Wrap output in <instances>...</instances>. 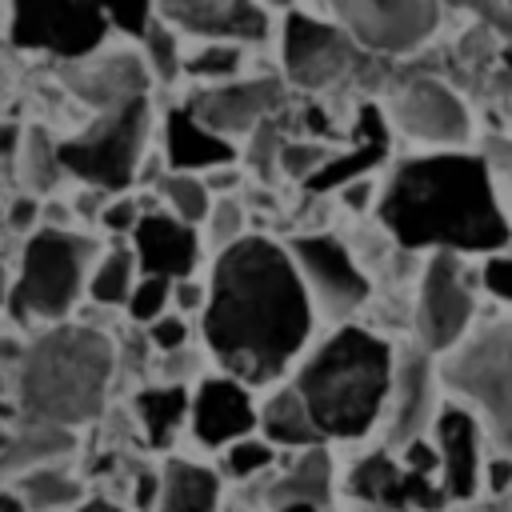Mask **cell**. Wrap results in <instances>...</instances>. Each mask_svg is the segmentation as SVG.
Listing matches in <instances>:
<instances>
[{"label":"cell","instance_id":"obj_55","mask_svg":"<svg viewBox=\"0 0 512 512\" xmlns=\"http://www.w3.org/2000/svg\"><path fill=\"white\" fill-rule=\"evenodd\" d=\"M8 300V280H4V268H0V304Z\"/></svg>","mask_w":512,"mask_h":512},{"label":"cell","instance_id":"obj_34","mask_svg":"<svg viewBox=\"0 0 512 512\" xmlns=\"http://www.w3.org/2000/svg\"><path fill=\"white\" fill-rule=\"evenodd\" d=\"M60 172L64 168H60V156H56V140L48 136V128L32 124L24 132V180L36 192H48V188H56Z\"/></svg>","mask_w":512,"mask_h":512},{"label":"cell","instance_id":"obj_16","mask_svg":"<svg viewBox=\"0 0 512 512\" xmlns=\"http://www.w3.org/2000/svg\"><path fill=\"white\" fill-rule=\"evenodd\" d=\"M156 16L176 32L232 44H260L272 28L260 0H156Z\"/></svg>","mask_w":512,"mask_h":512},{"label":"cell","instance_id":"obj_1","mask_svg":"<svg viewBox=\"0 0 512 512\" xmlns=\"http://www.w3.org/2000/svg\"><path fill=\"white\" fill-rule=\"evenodd\" d=\"M204 344L240 384H272L312 336V296L292 252L268 236L220 248L204 288Z\"/></svg>","mask_w":512,"mask_h":512},{"label":"cell","instance_id":"obj_40","mask_svg":"<svg viewBox=\"0 0 512 512\" xmlns=\"http://www.w3.org/2000/svg\"><path fill=\"white\" fill-rule=\"evenodd\" d=\"M448 8H460L468 16H476L488 32L512 40V0H444Z\"/></svg>","mask_w":512,"mask_h":512},{"label":"cell","instance_id":"obj_48","mask_svg":"<svg viewBox=\"0 0 512 512\" xmlns=\"http://www.w3.org/2000/svg\"><path fill=\"white\" fill-rule=\"evenodd\" d=\"M488 488H492L496 496L512 488V456H508V452H504V456H496V460L488 464Z\"/></svg>","mask_w":512,"mask_h":512},{"label":"cell","instance_id":"obj_22","mask_svg":"<svg viewBox=\"0 0 512 512\" xmlns=\"http://www.w3.org/2000/svg\"><path fill=\"white\" fill-rule=\"evenodd\" d=\"M236 144L204 128L188 108H172L164 116V164L168 172H208L216 164H232Z\"/></svg>","mask_w":512,"mask_h":512},{"label":"cell","instance_id":"obj_23","mask_svg":"<svg viewBox=\"0 0 512 512\" xmlns=\"http://www.w3.org/2000/svg\"><path fill=\"white\" fill-rule=\"evenodd\" d=\"M220 508V480L212 468L196 460L168 456L160 468V496L156 512H216Z\"/></svg>","mask_w":512,"mask_h":512},{"label":"cell","instance_id":"obj_2","mask_svg":"<svg viewBox=\"0 0 512 512\" xmlns=\"http://www.w3.org/2000/svg\"><path fill=\"white\" fill-rule=\"evenodd\" d=\"M384 232L408 252H500L512 240L492 168L464 148L400 160L376 200Z\"/></svg>","mask_w":512,"mask_h":512},{"label":"cell","instance_id":"obj_12","mask_svg":"<svg viewBox=\"0 0 512 512\" xmlns=\"http://www.w3.org/2000/svg\"><path fill=\"white\" fill-rule=\"evenodd\" d=\"M304 284H308V296L312 304H320L324 316L332 320H344L352 316L364 300H368V276L360 272L356 256L344 248V240H336L332 232H308V236H296L288 244Z\"/></svg>","mask_w":512,"mask_h":512},{"label":"cell","instance_id":"obj_3","mask_svg":"<svg viewBox=\"0 0 512 512\" xmlns=\"http://www.w3.org/2000/svg\"><path fill=\"white\" fill-rule=\"evenodd\" d=\"M396 356L384 336L360 324H340L300 368L292 388L300 392L320 440L364 436L388 404Z\"/></svg>","mask_w":512,"mask_h":512},{"label":"cell","instance_id":"obj_30","mask_svg":"<svg viewBox=\"0 0 512 512\" xmlns=\"http://www.w3.org/2000/svg\"><path fill=\"white\" fill-rule=\"evenodd\" d=\"M400 480H404V472L392 464L388 452H372V456H364V460L348 472V488H352L360 500H376V504H388V508H400V504H404Z\"/></svg>","mask_w":512,"mask_h":512},{"label":"cell","instance_id":"obj_35","mask_svg":"<svg viewBox=\"0 0 512 512\" xmlns=\"http://www.w3.org/2000/svg\"><path fill=\"white\" fill-rule=\"evenodd\" d=\"M168 300H172V280H168V276H152V272H144V276L132 284L124 308H128V316H132L136 324H152L156 316L168 312Z\"/></svg>","mask_w":512,"mask_h":512},{"label":"cell","instance_id":"obj_14","mask_svg":"<svg viewBox=\"0 0 512 512\" xmlns=\"http://www.w3.org/2000/svg\"><path fill=\"white\" fill-rule=\"evenodd\" d=\"M392 124L432 148H460L472 132V116L456 88H448L436 76H416L408 80L396 100H392Z\"/></svg>","mask_w":512,"mask_h":512},{"label":"cell","instance_id":"obj_7","mask_svg":"<svg viewBox=\"0 0 512 512\" xmlns=\"http://www.w3.org/2000/svg\"><path fill=\"white\" fill-rule=\"evenodd\" d=\"M148 128H152L148 96L100 108L88 128H80L68 140H56L60 168L100 192H124L140 172Z\"/></svg>","mask_w":512,"mask_h":512},{"label":"cell","instance_id":"obj_51","mask_svg":"<svg viewBox=\"0 0 512 512\" xmlns=\"http://www.w3.org/2000/svg\"><path fill=\"white\" fill-rule=\"evenodd\" d=\"M368 192H372V188H368L364 180H352V184H344V188H340V196H344L352 208H364V204H368Z\"/></svg>","mask_w":512,"mask_h":512},{"label":"cell","instance_id":"obj_29","mask_svg":"<svg viewBox=\"0 0 512 512\" xmlns=\"http://www.w3.org/2000/svg\"><path fill=\"white\" fill-rule=\"evenodd\" d=\"M132 284H136V256H132V248H112L108 256H100V264L88 272V296L96 300V304H104V308H120L124 300H128V292H132Z\"/></svg>","mask_w":512,"mask_h":512},{"label":"cell","instance_id":"obj_4","mask_svg":"<svg viewBox=\"0 0 512 512\" xmlns=\"http://www.w3.org/2000/svg\"><path fill=\"white\" fill-rule=\"evenodd\" d=\"M116 372L112 340L92 324H52L20 352L16 396L28 420L64 428L92 424L104 412Z\"/></svg>","mask_w":512,"mask_h":512},{"label":"cell","instance_id":"obj_45","mask_svg":"<svg viewBox=\"0 0 512 512\" xmlns=\"http://www.w3.org/2000/svg\"><path fill=\"white\" fill-rule=\"evenodd\" d=\"M172 300L180 312H200L204 308V284H196L192 276H180V280H172Z\"/></svg>","mask_w":512,"mask_h":512},{"label":"cell","instance_id":"obj_47","mask_svg":"<svg viewBox=\"0 0 512 512\" xmlns=\"http://www.w3.org/2000/svg\"><path fill=\"white\" fill-rule=\"evenodd\" d=\"M200 180H204V188H208V192H228V188H236L240 168H236V160H232V164H216V168H208Z\"/></svg>","mask_w":512,"mask_h":512},{"label":"cell","instance_id":"obj_32","mask_svg":"<svg viewBox=\"0 0 512 512\" xmlns=\"http://www.w3.org/2000/svg\"><path fill=\"white\" fill-rule=\"evenodd\" d=\"M156 188H160L168 212L188 220V224H200L208 216V208H212V192L204 188V180L196 172H164Z\"/></svg>","mask_w":512,"mask_h":512},{"label":"cell","instance_id":"obj_13","mask_svg":"<svg viewBox=\"0 0 512 512\" xmlns=\"http://www.w3.org/2000/svg\"><path fill=\"white\" fill-rule=\"evenodd\" d=\"M284 100H288V88L280 76H232V80L200 88L188 112L216 136L232 140V136H248L260 120L280 112Z\"/></svg>","mask_w":512,"mask_h":512},{"label":"cell","instance_id":"obj_39","mask_svg":"<svg viewBox=\"0 0 512 512\" xmlns=\"http://www.w3.org/2000/svg\"><path fill=\"white\" fill-rule=\"evenodd\" d=\"M328 152L332 148H324V144H316V140H296V144H280V156H276V164L292 176V180H308L324 160H328Z\"/></svg>","mask_w":512,"mask_h":512},{"label":"cell","instance_id":"obj_21","mask_svg":"<svg viewBox=\"0 0 512 512\" xmlns=\"http://www.w3.org/2000/svg\"><path fill=\"white\" fill-rule=\"evenodd\" d=\"M384 156H388V120L376 104H360L352 148L348 152H328V160L304 180V188L308 192H340L344 184L364 180Z\"/></svg>","mask_w":512,"mask_h":512},{"label":"cell","instance_id":"obj_49","mask_svg":"<svg viewBox=\"0 0 512 512\" xmlns=\"http://www.w3.org/2000/svg\"><path fill=\"white\" fill-rule=\"evenodd\" d=\"M8 220H12V228H32V220H36V200H32V196H20V200L8 208Z\"/></svg>","mask_w":512,"mask_h":512},{"label":"cell","instance_id":"obj_18","mask_svg":"<svg viewBox=\"0 0 512 512\" xmlns=\"http://www.w3.org/2000/svg\"><path fill=\"white\" fill-rule=\"evenodd\" d=\"M132 256L140 272L152 276H192L200 264V232L196 224L172 216V212H140L132 228Z\"/></svg>","mask_w":512,"mask_h":512},{"label":"cell","instance_id":"obj_25","mask_svg":"<svg viewBox=\"0 0 512 512\" xmlns=\"http://www.w3.org/2000/svg\"><path fill=\"white\" fill-rule=\"evenodd\" d=\"M256 428L264 432L268 444H284V448H312V444H324L300 392L288 384L280 392H272L264 400V408H256Z\"/></svg>","mask_w":512,"mask_h":512},{"label":"cell","instance_id":"obj_26","mask_svg":"<svg viewBox=\"0 0 512 512\" xmlns=\"http://www.w3.org/2000/svg\"><path fill=\"white\" fill-rule=\"evenodd\" d=\"M72 448H76L72 428L52 424V420H28L20 436L0 444V472H28V468L68 456Z\"/></svg>","mask_w":512,"mask_h":512},{"label":"cell","instance_id":"obj_50","mask_svg":"<svg viewBox=\"0 0 512 512\" xmlns=\"http://www.w3.org/2000/svg\"><path fill=\"white\" fill-rule=\"evenodd\" d=\"M156 496H160V476H152V472L136 476V508H148Z\"/></svg>","mask_w":512,"mask_h":512},{"label":"cell","instance_id":"obj_17","mask_svg":"<svg viewBox=\"0 0 512 512\" xmlns=\"http://www.w3.org/2000/svg\"><path fill=\"white\" fill-rule=\"evenodd\" d=\"M188 424L196 444L204 448H228L232 440L248 436L256 428V404L248 396V384L236 376H204L200 388L188 396Z\"/></svg>","mask_w":512,"mask_h":512},{"label":"cell","instance_id":"obj_24","mask_svg":"<svg viewBox=\"0 0 512 512\" xmlns=\"http://www.w3.org/2000/svg\"><path fill=\"white\" fill-rule=\"evenodd\" d=\"M268 508L280 504H312V508H328L332 500V456L324 444L300 448V456L292 460V468L264 492Z\"/></svg>","mask_w":512,"mask_h":512},{"label":"cell","instance_id":"obj_9","mask_svg":"<svg viewBox=\"0 0 512 512\" xmlns=\"http://www.w3.org/2000/svg\"><path fill=\"white\" fill-rule=\"evenodd\" d=\"M280 60H284V80L292 88L320 92L344 80L360 64V48L340 24L292 8L284 12L280 24Z\"/></svg>","mask_w":512,"mask_h":512},{"label":"cell","instance_id":"obj_10","mask_svg":"<svg viewBox=\"0 0 512 512\" xmlns=\"http://www.w3.org/2000/svg\"><path fill=\"white\" fill-rule=\"evenodd\" d=\"M336 24L360 52L404 56L416 52L440 24V0H328Z\"/></svg>","mask_w":512,"mask_h":512},{"label":"cell","instance_id":"obj_37","mask_svg":"<svg viewBox=\"0 0 512 512\" xmlns=\"http://www.w3.org/2000/svg\"><path fill=\"white\" fill-rule=\"evenodd\" d=\"M228 456H224V468H228V476H236V480H252L256 472H264L268 464H272V444L268 440H256L252 432L248 436H240V440H232L228 448H224Z\"/></svg>","mask_w":512,"mask_h":512},{"label":"cell","instance_id":"obj_19","mask_svg":"<svg viewBox=\"0 0 512 512\" xmlns=\"http://www.w3.org/2000/svg\"><path fill=\"white\" fill-rule=\"evenodd\" d=\"M436 364H432V352L424 348H412L400 356V364L392 368V424H388V444L404 448L408 440H416L428 424H432V412H436Z\"/></svg>","mask_w":512,"mask_h":512},{"label":"cell","instance_id":"obj_33","mask_svg":"<svg viewBox=\"0 0 512 512\" xmlns=\"http://www.w3.org/2000/svg\"><path fill=\"white\" fill-rule=\"evenodd\" d=\"M240 64H244V44H232V40H208L204 48H196V52L184 60V72L196 76V80L220 84V80L240 76Z\"/></svg>","mask_w":512,"mask_h":512},{"label":"cell","instance_id":"obj_46","mask_svg":"<svg viewBox=\"0 0 512 512\" xmlns=\"http://www.w3.org/2000/svg\"><path fill=\"white\" fill-rule=\"evenodd\" d=\"M404 464H408V472H424V476H428V472H432V464H436V452L416 436V440H408V444H404Z\"/></svg>","mask_w":512,"mask_h":512},{"label":"cell","instance_id":"obj_42","mask_svg":"<svg viewBox=\"0 0 512 512\" xmlns=\"http://www.w3.org/2000/svg\"><path fill=\"white\" fill-rule=\"evenodd\" d=\"M148 340H152L160 352H176V348H184V340H188V320H184L180 312H164V316H156V320L148 324Z\"/></svg>","mask_w":512,"mask_h":512},{"label":"cell","instance_id":"obj_28","mask_svg":"<svg viewBox=\"0 0 512 512\" xmlns=\"http://www.w3.org/2000/svg\"><path fill=\"white\" fill-rule=\"evenodd\" d=\"M16 496H20L24 508H32V512H56V508L80 504V480L56 472V468H48V464H40V468L20 472Z\"/></svg>","mask_w":512,"mask_h":512},{"label":"cell","instance_id":"obj_20","mask_svg":"<svg viewBox=\"0 0 512 512\" xmlns=\"http://www.w3.org/2000/svg\"><path fill=\"white\" fill-rule=\"evenodd\" d=\"M436 444L444 468V496L472 500L480 492V420L468 404H444L436 412Z\"/></svg>","mask_w":512,"mask_h":512},{"label":"cell","instance_id":"obj_43","mask_svg":"<svg viewBox=\"0 0 512 512\" xmlns=\"http://www.w3.org/2000/svg\"><path fill=\"white\" fill-rule=\"evenodd\" d=\"M480 280H484V288H488L496 300L512 304V256L488 252V260H484V268H480Z\"/></svg>","mask_w":512,"mask_h":512},{"label":"cell","instance_id":"obj_38","mask_svg":"<svg viewBox=\"0 0 512 512\" xmlns=\"http://www.w3.org/2000/svg\"><path fill=\"white\" fill-rule=\"evenodd\" d=\"M204 220H208V240H212L216 248H228L232 240L244 236V208H240L236 196H220V200L208 208Z\"/></svg>","mask_w":512,"mask_h":512},{"label":"cell","instance_id":"obj_41","mask_svg":"<svg viewBox=\"0 0 512 512\" xmlns=\"http://www.w3.org/2000/svg\"><path fill=\"white\" fill-rule=\"evenodd\" d=\"M248 136H252L248 160H252V168H256V172L268 180V176L280 168V164H276V156H280V128H276V124H272V116H268V120H260V124H256Z\"/></svg>","mask_w":512,"mask_h":512},{"label":"cell","instance_id":"obj_54","mask_svg":"<svg viewBox=\"0 0 512 512\" xmlns=\"http://www.w3.org/2000/svg\"><path fill=\"white\" fill-rule=\"evenodd\" d=\"M272 512H324V508H312V504H280Z\"/></svg>","mask_w":512,"mask_h":512},{"label":"cell","instance_id":"obj_8","mask_svg":"<svg viewBox=\"0 0 512 512\" xmlns=\"http://www.w3.org/2000/svg\"><path fill=\"white\" fill-rule=\"evenodd\" d=\"M8 36L16 48H28V52L84 60L100 52L108 36V20L88 0H12Z\"/></svg>","mask_w":512,"mask_h":512},{"label":"cell","instance_id":"obj_15","mask_svg":"<svg viewBox=\"0 0 512 512\" xmlns=\"http://www.w3.org/2000/svg\"><path fill=\"white\" fill-rule=\"evenodd\" d=\"M60 80L92 112L112 108V104H128L136 96H148V84H152L144 56L132 52V48H112V52H100V56L92 52L84 60H68Z\"/></svg>","mask_w":512,"mask_h":512},{"label":"cell","instance_id":"obj_27","mask_svg":"<svg viewBox=\"0 0 512 512\" xmlns=\"http://www.w3.org/2000/svg\"><path fill=\"white\" fill-rule=\"evenodd\" d=\"M132 412L144 428V440L152 448H168L176 428L188 420V388L176 384V380H168L160 388H140L132 396Z\"/></svg>","mask_w":512,"mask_h":512},{"label":"cell","instance_id":"obj_53","mask_svg":"<svg viewBox=\"0 0 512 512\" xmlns=\"http://www.w3.org/2000/svg\"><path fill=\"white\" fill-rule=\"evenodd\" d=\"M0 512H24V500L16 492H0Z\"/></svg>","mask_w":512,"mask_h":512},{"label":"cell","instance_id":"obj_6","mask_svg":"<svg viewBox=\"0 0 512 512\" xmlns=\"http://www.w3.org/2000/svg\"><path fill=\"white\" fill-rule=\"evenodd\" d=\"M440 384L460 396L512 456V316L476 328L436 364Z\"/></svg>","mask_w":512,"mask_h":512},{"label":"cell","instance_id":"obj_52","mask_svg":"<svg viewBox=\"0 0 512 512\" xmlns=\"http://www.w3.org/2000/svg\"><path fill=\"white\" fill-rule=\"evenodd\" d=\"M76 512H124V508H120V504H112V500H100V496H92V500L76 504Z\"/></svg>","mask_w":512,"mask_h":512},{"label":"cell","instance_id":"obj_11","mask_svg":"<svg viewBox=\"0 0 512 512\" xmlns=\"http://www.w3.org/2000/svg\"><path fill=\"white\" fill-rule=\"evenodd\" d=\"M476 300L468 288V272L456 252H432V260L420 272L416 292V336L420 348L432 356H444L452 344L468 336Z\"/></svg>","mask_w":512,"mask_h":512},{"label":"cell","instance_id":"obj_31","mask_svg":"<svg viewBox=\"0 0 512 512\" xmlns=\"http://www.w3.org/2000/svg\"><path fill=\"white\" fill-rule=\"evenodd\" d=\"M140 44H144V64H148V76L160 80V84H172L180 72H184V60H180V40H176V28L164 24L160 16L148 20V28L140 32Z\"/></svg>","mask_w":512,"mask_h":512},{"label":"cell","instance_id":"obj_5","mask_svg":"<svg viewBox=\"0 0 512 512\" xmlns=\"http://www.w3.org/2000/svg\"><path fill=\"white\" fill-rule=\"evenodd\" d=\"M96 240L44 224L28 236L20 256V276L8 284V312L16 320H64L80 300L92 272Z\"/></svg>","mask_w":512,"mask_h":512},{"label":"cell","instance_id":"obj_56","mask_svg":"<svg viewBox=\"0 0 512 512\" xmlns=\"http://www.w3.org/2000/svg\"><path fill=\"white\" fill-rule=\"evenodd\" d=\"M0 356H12V348H8V340L0 336Z\"/></svg>","mask_w":512,"mask_h":512},{"label":"cell","instance_id":"obj_36","mask_svg":"<svg viewBox=\"0 0 512 512\" xmlns=\"http://www.w3.org/2000/svg\"><path fill=\"white\" fill-rule=\"evenodd\" d=\"M88 4L108 20V28L128 32L136 40L148 28V20L156 16V0H88Z\"/></svg>","mask_w":512,"mask_h":512},{"label":"cell","instance_id":"obj_44","mask_svg":"<svg viewBox=\"0 0 512 512\" xmlns=\"http://www.w3.org/2000/svg\"><path fill=\"white\" fill-rule=\"evenodd\" d=\"M136 220H140V204H136L132 196H120V200H112V204L100 212V224H104L108 232H132Z\"/></svg>","mask_w":512,"mask_h":512}]
</instances>
